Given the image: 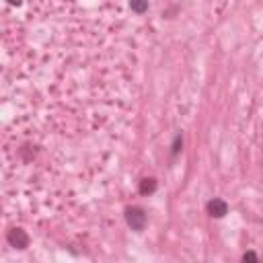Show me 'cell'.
Returning a JSON list of instances; mask_svg holds the SVG:
<instances>
[{
    "label": "cell",
    "mask_w": 263,
    "mask_h": 263,
    "mask_svg": "<svg viewBox=\"0 0 263 263\" xmlns=\"http://www.w3.org/2000/svg\"><path fill=\"white\" fill-rule=\"evenodd\" d=\"M243 261H259V257H257L253 251H247V253L243 255Z\"/></svg>",
    "instance_id": "obj_7"
},
{
    "label": "cell",
    "mask_w": 263,
    "mask_h": 263,
    "mask_svg": "<svg viewBox=\"0 0 263 263\" xmlns=\"http://www.w3.org/2000/svg\"><path fill=\"white\" fill-rule=\"evenodd\" d=\"M8 2L14 4V6H19V4H21V0H8Z\"/></svg>",
    "instance_id": "obj_8"
},
{
    "label": "cell",
    "mask_w": 263,
    "mask_h": 263,
    "mask_svg": "<svg viewBox=\"0 0 263 263\" xmlns=\"http://www.w3.org/2000/svg\"><path fill=\"white\" fill-rule=\"evenodd\" d=\"M156 187H159V183H156V179L154 177H146V179H142L140 181V185H138V191L142 196H152L154 191H156Z\"/></svg>",
    "instance_id": "obj_4"
},
{
    "label": "cell",
    "mask_w": 263,
    "mask_h": 263,
    "mask_svg": "<svg viewBox=\"0 0 263 263\" xmlns=\"http://www.w3.org/2000/svg\"><path fill=\"white\" fill-rule=\"evenodd\" d=\"M206 210L212 218H224L226 214H229V204H226L224 200H220V198H214V200H210L206 204Z\"/></svg>",
    "instance_id": "obj_3"
},
{
    "label": "cell",
    "mask_w": 263,
    "mask_h": 263,
    "mask_svg": "<svg viewBox=\"0 0 263 263\" xmlns=\"http://www.w3.org/2000/svg\"><path fill=\"white\" fill-rule=\"evenodd\" d=\"M126 222L136 233L144 231L146 229V212L140 206H130V208H126Z\"/></svg>",
    "instance_id": "obj_1"
},
{
    "label": "cell",
    "mask_w": 263,
    "mask_h": 263,
    "mask_svg": "<svg viewBox=\"0 0 263 263\" xmlns=\"http://www.w3.org/2000/svg\"><path fill=\"white\" fill-rule=\"evenodd\" d=\"M130 8L136 14H144L148 10V0H130Z\"/></svg>",
    "instance_id": "obj_5"
},
{
    "label": "cell",
    "mask_w": 263,
    "mask_h": 263,
    "mask_svg": "<svg viewBox=\"0 0 263 263\" xmlns=\"http://www.w3.org/2000/svg\"><path fill=\"white\" fill-rule=\"evenodd\" d=\"M181 150H183V136L177 134V136H175V140H173V144H171V156L175 159V156H177Z\"/></svg>",
    "instance_id": "obj_6"
},
{
    "label": "cell",
    "mask_w": 263,
    "mask_h": 263,
    "mask_svg": "<svg viewBox=\"0 0 263 263\" xmlns=\"http://www.w3.org/2000/svg\"><path fill=\"white\" fill-rule=\"evenodd\" d=\"M6 241L14 249H27L29 247V235L23 229H10L6 235Z\"/></svg>",
    "instance_id": "obj_2"
}]
</instances>
